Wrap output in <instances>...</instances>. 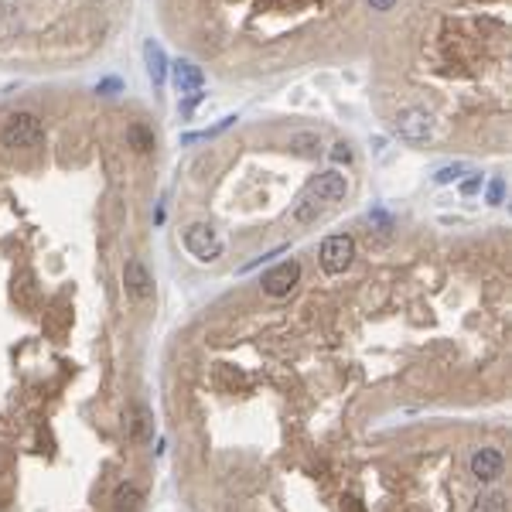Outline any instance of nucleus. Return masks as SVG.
<instances>
[{"label": "nucleus", "instance_id": "1", "mask_svg": "<svg viewBox=\"0 0 512 512\" xmlns=\"http://www.w3.org/2000/svg\"><path fill=\"white\" fill-rule=\"evenodd\" d=\"M45 140V130H41V120L34 113H14L4 130H0V144L11 147V151H27V147H38Z\"/></svg>", "mask_w": 512, "mask_h": 512}, {"label": "nucleus", "instance_id": "2", "mask_svg": "<svg viewBox=\"0 0 512 512\" xmlns=\"http://www.w3.org/2000/svg\"><path fill=\"white\" fill-rule=\"evenodd\" d=\"M352 260H356V243H352V236H328L325 243H321V250H318V263H321V270L325 274H345L349 267H352Z\"/></svg>", "mask_w": 512, "mask_h": 512}, {"label": "nucleus", "instance_id": "3", "mask_svg": "<svg viewBox=\"0 0 512 512\" xmlns=\"http://www.w3.org/2000/svg\"><path fill=\"white\" fill-rule=\"evenodd\" d=\"M184 246H188V253L195 256V260H202V263L219 260L222 250H226L222 236L212 229V226H205V222H195V226H188V229H184Z\"/></svg>", "mask_w": 512, "mask_h": 512}, {"label": "nucleus", "instance_id": "4", "mask_svg": "<svg viewBox=\"0 0 512 512\" xmlns=\"http://www.w3.org/2000/svg\"><path fill=\"white\" fill-rule=\"evenodd\" d=\"M123 290H127L130 301H137V304L151 301L154 277H151V270L144 267V260H137V256H130L127 260V267H123Z\"/></svg>", "mask_w": 512, "mask_h": 512}, {"label": "nucleus", "instance_id": "5", "mask_svg": "<svg viewBox=\"0 0 512 512\" xmlns=\"http://www.w3.org/2000/svg\"><path fill=\"white\" fill-rule=\"evenodd\" d=\"M297 281H301V263H297V260H283V263H277L274 270L263 274V294H270V297H287Z\"/></svg>", "mask_w": 512, "mask_h": 512}, {"label": "nucleus", "instance_id": "6", "mask_svg": "<svg viewBox=\"0 0 512 512\" xmlns=\"http://www.w3.org/2000/svg\"><path fill=\"white\" fill-rule=\"evenodd\" d=\"M396 130H400V137H403V140L420 144V140H427V137L434 133V116H431L427 109L410 106V109H403V113L396 116Z\"/></svg>", "mask_w": 512, "mask_h": 512}, {"label": "nucleus", "instance_id": "7", "mask_svg": "<svg viewBox=\"0 0 512 512\" xmlns=\"http://www.w3.org/2000/svg\"><path fill=\"white\" fill-rule=\"evenodd\" d=\"M171 69V76H175V89H178L181 96H202V86H205V76L202 69L195 65V62H188V58H178L175 65H168Z\"/></svg>", "mask_w": 512, "mask_h": 512}, {"label": "nucleus", "instance_id": "8", "mask_svg": "<svg viewBox=\"0 0 512 512\" xmlns=\"http://www.w3.org/2000/svg\"><path fill=\"white\" fill-rule=\"evenodd\" d=\"M502 471H506L502 451H495V447H478V451L471 454V475H475L478 482H495Z\"/></svg>", "mask_w": 512, "mask_h": 512}, {"label": "nucleus", "instance_id": "9", "mask_svg": "<svg viewBox=\"0 0 512 512\" xmlns=\"http://www.w3.org/2000/svg\"><path fill=\"white\" fill-rule=\"evenodd\" d=\"M345 191H349V184H345V178H342L338 171H325V175H318V178L311 181V188H307V195H314L318 202H325V205L342 202Z\"/></svg>", "mask_w": 512, "mask_h": 512}, {"label": "nucleus", "instance_id": "10", "mask_svg": "<svg viewBox=\"0 0 512 512\" xmlns=\"http://www.w3.org/2000/svg\"><path fill=\"white\" fill-rule=\"evenodd\" d=\"M144 65H147V76H151L154 86H164V79H168V58H164V48L157 41H144Z\"/></svg>", "mask_w": 512, "mask_h": 512}, {"label": "nucleus", "instance_id": "11", "mask_svg": "<svg viewBox=\"0 0 512 512\" xmlns=\"http://www.w3.org/2000/svg\"><path fill=\"white\" fill-rule=\"evenodd\" d=\"M140 506H144V492L133 482H127V485H120L113 492V512H137Z\"/></svg>", "mask_w": 512, "mask_h": 512}, {"label": "nucleus", "instance_id": "12", "mask_svg": "<svg viewBox=\"0 0 512 512\" xmlns=\"http://www.w3.org/2000/svg\"><path fill=\"white\" fill-rule=\"evenodd\" d=\"M127 144L137 154H151L157 144H154V130L144 127V123H130L127 127Z\"/></svg>", "mask_w": 512, "mask_h": 512}, {"label": "nucleus", "instance_id": "13", "mask_svg": "<svg viewBox=\"0 0 512 512\" xmlns=\"http://www.w3.org/2000/svg\"><path fill=\"white\" fill-rule=\"evenodd\" d=\"M321 212H325V202H318L314 195H307V198H301L297 208H294V222H297V226H311V222L321 219Z\"/></svg>", "mask_w": 512, "mask_h": 512}, {"label": "nucleus", "instance_id": "14", "mask_svg": "<svg viewBox=\"0 0 512 512\" xmlns=\"http://www.w3.org/2000/svg\"><path fill=\"white\" fill-rule=\"evenodd\" d=\"M471 512H509V499L502 492H485V495L475 499Z\"/></svg>", "mask_w": 512, "mask_h": 512}, {"label": "nucleus", "instance_id": "15", "mask_svg": "<svg viewBox=\"0 0 512 512\" xmlns=\"http://www.w3.org/2000/svg\"><path fill=\"white\" fill-rule=\"evenodd\" d=\"M318 147H321L318 133H294V137H290V151H297L301 157H314Z\"/></svg>", "mask_w": 512, "mask_h": 512}, {"label": "nucleus", "instance_id": "16", "mask_svg": "<svg viewBox=\"0 0 512 512\" xmlns=\"http://www.w3.org/2000/svg\"><path fill=\"white\" fill-rule=\"evenodd\" d=\"M151 410L147 407H137L133 413V440H151Z\"/></svg>", "mask_w": 512, "mask_h": 512}, {"label": "nucleus", "instance_id": "17", "mask_svg": "<svg viewBox=\"0 0 512 512\" xmlns=\"http://www.w3.org/2000/svg\"><path fill=\"white\" fill-rule=\"evenodd\" d=\"M502 202H506V181L495 175L488 181V205H502Z\"/></svg>", "mask_w": 512, "mask_h": 512}, {"label": "nucleus", "instance_id": "18", "mask_svg": "<svg viewBox=\"0 0 512 512\" xmlns=\"http://www.w3.org/2000/svg\"><path fill=\"white\" fill-rule=\"evenodd\" d=\"M461 171H464V164H444V168L434 175V181H437V184H447V181L461 178Z\"/></svg>", "mask_w": 512, "mask_h": 512}, {"label": "nucleus", "instance_id": "19", "mask_svg": "<svg viewBox=\"0 0 512 512\" xmlns=\"http://www.w3.org/2000/svg\"><path fill=\"white\" fill-rule=\"evenodd\" d=\"M332 161H345V164H349V161H352V147H349L345 140H338L332 147Z\"/></svg>", "mask_w": 512, "mask_h": 512}, {"label": "nucleus", "instance_id": "20", "mask_svg": "<svg viewBox=\"0 0 512 512\" xmlns=\"http://www.w3.org/2000/svg\"><path fill=\"white\" fill-rule=\"evenodd\" d=\"M478 188H482V175H471V178L461 181V191H464V195H475Z\"/></svg>", "mask_w": 512, "mask_h": 512}, {"label": "nucleus", "instance_id": "21", "mask_svg": "<svg viewBox=\"0 0 512 512\" xmlns=\"http://www.w3.org/2000/svg\"><path fill=\"white\" fill-rule=\"evenodd\" d=\"M100 93H102V96H113V93H120V79H102V82H100Z\"/></svg>", "mask_w": 512, "mask_h": 512}, {"label": "nucleus", "instance_id": "22", "mask_svg": "<svg viewBox=\"0 0 512 512\" xmlns=\"http://www.w3.org/2000/svg\"><path fill=\"white\" fill-rule=\"evenodd\" d=\"M393 4H396V0H369V7H372V11H389Z\"/></svg>", "mask_w": 512, "mask_h": 512}]
</instances>
